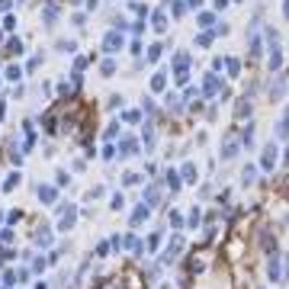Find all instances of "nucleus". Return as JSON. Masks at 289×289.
Instances as JSON below:
<instances>
[{
    "label": "nucleus",
    "instance_id": "nucleus-10",
    "mask_svg": "<svg viewBox=\"0 0 289 289\" xmlns=\"http://www.w3.org/2000/svg\"><path fill=\"white\" fill-rule=\"evenodd\" d=\"M235 116H238V119H241V116H251V96H248V93L238 100V106H235Z\"/></svg>",
    "mask_w": 289,
    "mask_h": 289
},
{
    "label": "nucleus",
    "instance_id": "nucleus-4",
    "mask_svg": "<svg viewBox=\"0 0 289 289\" xmlns=\"http://www.w3.org/2000/svg\"><path fill=\"white\" fill-rule=\"evenodd\" d=\"M283 90H286V74H283V71H279V74H276V81H273V84H270V100H273V103H276V100H279V96H283Z\"/></svg>",
    "mask_w": 289,
    "mask_h": 289
},
{
    "label": "nucleus",
    "instance_id": "nucleus-20",
    "mask_svg": "<svg viewBox=\"0 0 289 289\" xmlns=\"http://www.w3.org/2000/svg\"><path fill=\"white\" fill-rule=\"evenodd\" d=\"M215 4V10H225V7H228V0H212Z\"/></svg>",
    "mask_w": 289,
    "mask_h": 289
},
{
    "label": "nucleus",
    "instance_id": "nucleus-17",
    "mask_svg": "<svg viewBox=\"0 0 289 289\" xmlns=\"http://www.w3.org/2000/svg\"><path fill=\"white\" fill-rule=\"evenodd\" d=\"M167 187H170V193H177V190H180V174L167 170Z\"/></svg>",
    "mask_w": 289,
    "mask_h": 289
},
{
    "label": "nucleus",
    "instance_id": "nucleus-19",
    "mask_svg": "<svg viewBox=\"0 0 289 289\" xmlns=\"http://www.w3.org/2000/svg\"><path fill=\"white\" fill-rule=\"evenodd\" d=\"M199 225V209H190V228H196Z\"/></svg>",
    "mask_w": 289,
    "mask_h": 289
},
{
    "label": "nucleus",
    "instance_id": "nucleus-9",
    "mask_svg": "<svg viewBox=\"0 0 289 289\" xmlns=\"http://www.w3.org/2000/svg\"><path fill=\"white\" fill-rule=\"evenodd\" d=\"M276 138H289V109L279 116V122H276Z\"/></svg>",
    "mask_w": 289,
    "mask_h": 289
},
{
    "label": "nucleus",
    "instance_id": "nucleus-3",
    "mask_svg": "<svg viewBox=\"0 0 289 289\" xmlns=\"http://www.w3.org/2000/svg\"><path fill=\"white\" fill-rule=\"evenodd\" d=\"M267 273L273 283H283V267H279V254H270V260H267Z\"/></svg>",
    "mask_w": 289,
    "mask_h": 289
},
{
    "label": "nucleus",
    "instance_id": "nucleus-5",
    "mask_svg": "<svg viewBox=\"0 0 289 289\" xmlns=\"http://www.w3.org/2000/svg\"><path fill=\"white\" fill-rule=\"evenodd\" d=\"M215 23H218V20H215L212 10H199V13H196V26H199V29H212Z\"/></svg>",
    "mask_w": 289,
    "mask_h": 289
},
{
    "label": "nucleus",
    "instance_id": "nucleus-16",
    "mask_svg": "<svg viewBox=\"0 0 289 289\" xmlns=\"http://www.w3.org/2000/svg\"><path fill=\"white\" fill-rule=\"evenodd\" d=\"M170 10H174V16L180 20V16L187 13V0H170Z\"/></svg>",
    "mask_w": 289,
    "mask_h": 289
},
{
    "label": "nucleus",
    "instance_id": "nucleus-15",
    "mask_svg": "<svg viewBox=\"0 0 289 289\" xmlns=\"http://www.w3.org/2000/svg\"><path fill=\"white\" fill-rule=\"evenodd\" d=\"M254 132H257V129H254V122H248V129L241 132V145H248V148H251V142H254Z\"/></svg>",
    "mask_w": 289,
    "mask_h": 289
},
{
    "label": "nucleus",
    "instance_id": "nucleus-14",
    "mask_svg": "<svg viewBox=\"0 0 289 289\" xmlns=\"http://www.w3.org/2000/svg\"><path fill=\"white\" fill-rule=\"evenodd\" d=\"M151 87H154V90H164V87H167V74H164V71H157V74L151 77Z\"/></svg>",
    "mask_w": 289,
    "mask_h": 289
},
{
    "label": "nucleus",
    "instance_id": "nucleus-7",
    "mask_svg": "<svg viewBox=\"0 0 289 289\" xmlns=\"http://www.w3.org/2000/svg\"><path fill=\"white\" fill-rule=\"evenodd\" d=\"M254 183H257V167L248 164V167L241 170V187H254Z\"/></svg>",
    "mask_w": 289,
    "mask_h": 289
},
{
    "label": "nucleus",
    "instance_id": "nucleus-6",
    "mask_svg": "<svg viewBox=\"0 0 289 289\" xmlns=\"http://www.w3.org/2000/svg\"><path fill=\"white\" fill-rule=\"evenodd\" d=\"M151 26H154L157 32H164V29H167V10H164V7H161V10H154V16H151Z\"/></svg>",
    "mask_w": 289,
    "mask_h": 289
},
{
    "label": "nucleus",
    "instance_id": "nucleus-22",
    "mask_svg": "<svg viewBox=\"0 0 289 289\" xmlns=\"http://www.w3.org/2000/svg\"><path fill=\"white\" fill-rule=\"evenodd\" d=\"M187 7H203V0H187Z\"/></svg>",
    "mask_w": 289,
    "mask_h": 289
},
{
    "label": "nucleus",
    "instance_id": "nucleus-1",
    "mask_svg": "<svg viewBox=\"0 0 289 289\" xmlns=\"http://www.w3.org/2000/svg\"><path fill=\"white\" fill-rule=\"evenodd\" d=\"M276 161H279V148L270 142V145L264 148V154H260V167H264V170H273V167H276Z\"/></svg>",
    "mask_w": 289,
    "mask_h": 289
},
{
    "label": "nucleus",
    "instance_id": "nucleus-13",
    "mask_svg": "<svg viewBox=\"0 0 289 289\" xmlns=\"http://www.w3.org/2000/svg\"><path fill=\"white\" fill-rule=\"evenodd\" d=\"M119 48H122V36L109 32V36H106V51H119Z\"/></svg>",
    "mask_w": 289,
    "mask_h": 289
},
{
    "label": "nucleus",
    "instance_id": "nucleus-8",
    "mask_svg": "<svg viewBox=\"0 0 289 289\" xmlns=\"http://www.w3.org/2000/svg\"><path fill=\"white\" fill-rule=\"evenodd\" d=\"M196 177H199L196 164H193V161H187V164H183V170H180V180H187V183H196Z\"/></svg>",
    "mask_w": 289,
    "mask_h": 289
},
{
    "label": "nucleus",
    "instance_id": "nucleus-12",
    "mask_svg": "<svg viewBox=\"0 0 289 289\" xmlns=\"http://www.w3.org/2000/svg\"><path fill=\"white\" fill-rule=\"evenodd\" d=\"M212 39H215V32L203 29V32H199V36H196V45H199V48H209V45H212Z\"/></svg>",
    "mask_w": 289,
    "mask_h": 289
},
{
    "label": "nucleus",
    "instance_id": "nucleus-11",
    "mask_svg": "<svg viewBox=\"0 0 289 289\" xmlns=\"http://www.w3.org/2000/svg\"><path fill=\"white\" fill-rule=\"evenodd\" d=\"M225 68H228V77H241V58H225Z\"/></svg>",
    "mask_w": 289,
    "mask_h": 289
},
{
    "label": "nucleus",
    "instance_id": "nucleus-2",
    "mask_svg": "<svg viewBox=\"0 0 289 289\" xmlns=\"http://www.w3.org/2000/svg\"><path fill=\"white\" fill-rule=\"evenodd\" d=\"M238 151H241V138L228 135V138H225V145H222V161H235Z\"/></svg>",
    "mask_w": 289,
    "mask_h": 289
},
{
    "label": "nucleus",
    "instance_id": "nucleus-21",
    "mask_svg": "<svg viewBox=\"0 0 289 289\" xmlns=\"http://www.w3.org/2000/svg\"><path fill=\"white\" fill-rule=\"evenodd\" d=\"M283 16L289 20V0H283Z\"/></svg>",
    "mask_w": 289,
    "mask_h": 289
},
{
    "label": "nucleus",
    "instance_id": "nucleus-18",
    "mask_svg": "<svg viewBox=\"0 0 289 289\" xmlns=\"http://www.w3.org/2000/svg\"><path fill=\"white\" fill-rule=\"evenodd\" d=\"M161 48H164V45H151V48H148V61H157V58H161Z\"/></svg>",
    "mask_w": 289,
    "mask_h": 289
}]
</instances>
